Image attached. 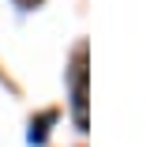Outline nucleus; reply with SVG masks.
Returning a JSON list of instances; mask_svg holds the SVG:
<instances>
[{
  "label": "nucleus",
  "mask_w": 154,
  "mask_h": 147,
  "mask_svg": "<svg viewBox=\"0 0 154 147\" xmlns=\"http://www.w3.org/2000/svg\"><path fill=\"white\" fill-rule=\"evenodd\" d=\"M72 106H75V125L87 128V53H75V68H72Z\"/></svg>",
  "instance_id": "nucleus-1"
}]
</instances>
